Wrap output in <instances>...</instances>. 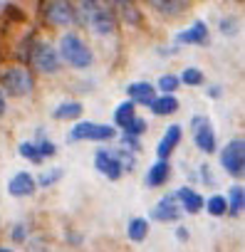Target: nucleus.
I'll return each instance as SVG.
<instances>
[{
	"label": "nucleus",
	"instance_id": "nucleus-1",
	"mask_svg": "<svg viewBox=\"0 0 245 252\" xmlns=\"http://www.w3.org/2000/svg\"><path fill=\"white\" fill-rule=\"evenodd\" d=\"M77 10H84L79 13V18L92 28L94 35L99 37H106L116 30V13L111 10V5H104V3H97V0H84V3L77 5Z\"/></svg>",
	"mask_w": 245,
	"mask_h": 252
},
{
	"label": "nucleus",
	"instance_id": "nucleus-2",
	"mask_svg": "<svg viewBox=\"0 0 245 252\" xmlns=\"http://www.w3.org/2000/svg\"><path fill=\"white\" fill-rule=\"evenodd\" d=\"M57 55L65 64L74 67V69H87L94 64V52L89 50V45L77 35V32H65L60 37V47Z\"/></svg>",
	"mask_w": 245,
	"mask_h": 252
},
{
	"label": "nucleus",
	"instance_id": "nucleus-3",
	"mask_svg": "<svg viewBox=\"0 0 245 252\" xmlns=\"http://www.w3.org/2000/svg\"><path fill=\"white\" fill-rule=\"evenodd\" d=\"M116 136V129L111 124H97V121H77L67 131V144L79 141H111Z\"/></svg>",
	"mask_w": 245,
	"mask_h": 252
},
{
	"label": "nucleus",
	"instance_id": "nucleus-4",
	"mask_svg": "<svg viewBox=\"0 0 245 252\" xmlns=\"http://www.w3.org/2000/svg\"><path fill=\"white\" fill-rule=\"evenodd\" d=\"M0 84H3V94L8 92L10 96H28L35 89V77L28 67H8L0 74Z\"/></svg>",
	"mask_w": 245,
	"mask_h": 252
},
{
	"label": "nucleus",
	"instance_id": "nucleus-5",
	"mask_svg": "<svg viewBox=\"0 0 245 252\" xmlns=\"http://www.w3.org/2000/svg\"><path fill=\"white\" fill-rule=\"evenodd\" d=\"M218 161L223 166V171L233 178H243L245 173V141L238 136V139H230L220 151H218Z\"/></svg>",
	"mask_w": 245,
	"mask_h": 252
},
{
	"label": "nucleus",
	"instance_id": "nucleus-6",
	"mask_svg": "<svg viewBox=\"0 0 245 252\" xmlns=\"http://www.w3.org/2000/svg\"><path fill=\"white\" fill-rule=\"evenodd\" d=\"M30 62L37 72L42 74H57L62 69V60L57 55V47H52L50 42L45 40H37L33 45V55H30Z\"/></svg>",
	"mask_w": 245,
	"mask_h": 252
},
{
	"label": "nucleus",
	"instance_id": "nucleus-7",
	"mask_svg": "<svg viewBox=\"0 0 245 252\" xmlns=\"http://www.w3.org/2000/svg\"><path fill=\"white\" fill-rule=\"evenodd\" d=\"M191 131H193V144L201 154H215L218 151V141H215V129L208 116L196 114L191 119Z\"/></svg>",
	"mask_w": 245,
	"mask_h": 252
},
{
	"label": "nucleus",
	"instance_id": "nucleus-8",
	"mask_svg": "<svg viewBox=\"0 0 245 252\" xmlns=\"http://www.w3.org/2000/svg\"><path fill=\"white\" fill-rule=\"evenodd\" d=\"M45 18L50 25H57V28H70L72 23H79V13H77V5L72 3H62V0H55V3H47L45 5Z\"/></svg>",
	"mask_w": 245,
	"mask_h": 252
},
{
	"label": "nucleus",
	"instance_id": "nucleus-9",
	"mask_svg": "<svg viewBox=\"0 0 245 252\" xmlns=\"http://www.w3.org/2000/svg\"><path fill=\"white\" fill-rule=\"evenodd\" d=\"M181 215H183V210H181V205H178V200H176L174 193L159 198L156 205L151 208V220H154V222H164V225H169V222H178Z\"/></svg>",
	"mask_w": 245,
	"mask_h": 252
},
{
	"label": "nucleus",
	"instance_id": "nucleus-10",
	"mask_svg": "<svg viewBox=\"0 0 245 252\" xmlns=\"http://www.w3.org/2000/svg\"><path fill=\"white\" fill-rule=\"evenodd\" d=\"M94 168H97L106 181H119L121 176H124V171H121V163L111 156L109 149H97V151H94Z\"/></svg>",
	"mask_w": 245,
	"mask_h": 252
},
{
	"label": "nucleus",
	"instance_id": "nucleus-11",
	"mask_svg": "<svg viewBox=\"0 0 245 252\" xmlns=\"http://www.w3.org/2000/svg\"><path fill=\"white\" fill-rule=\"evenodd\" d=\"M181 139H183V126H181V124H171L169 129L164 131L161 141L156 144V156H159V161H169V156L176 151V146L181 144Z\"/></svg>",
	"mask_w": 245,
	"mask_h": 252
},
{
	"label": "nucleus",
	"instance_id": "nucleus-12",
	"mask_svg": "<svg viewBox=\"0 0 245 252\" xmlns=\"http://www.w3.org/2000/svg\"><path fill=\"white\" fill-rule=\"evenodd\" d=\"M37 190V183H35V176L28 173V171H20L15 173L10 181H8V193L13 198H28Z\"/></svg>",
	"mask_w": 245,
	"mask_h": 252
},
{
	"label": "nucleus",
	"instance_id": "nucleus-13",
	"mask_svg": "<svg viewBox=\"0 0 245 252\" xmlns=\"http://www.w3.org/2000/svg\"><path fill=\"white\" fill-rule=\"evenodd\" d=\"M127 94H129V101H134L137 106H151L154 99L159 96L151 82H132L127 87Z\"/></svg>",
	"mask_w": 245,
	"mask_h": 252
},
{
	"label": "nucleus",
	"instance_id": "nucleus-14",
	"mask_svg": "<svg viewBox=\"0 0 245 252\" xmlns=\"http://www.w3.org/2000/svg\"><path fill=\"white\" fill-rule=\"evenodd\" d=\"M208 42V25L203 20H196L186 30L176 35V45H206Z\"/></svg>",
	"mask_w": 245,
	"mask_h": 252
},
{
	"label": "nucleus",
	"instance_id": "nucleus-15",
	"mask_svg": "<svg viewBox=\"0 0 245 252\" xmlns=\"http://www.w3.org/2000/svg\"><path fill=\"white\" fill-rule=\"evenodd\" d=\"M176 200H178V205H181V210L183 213H191V215H196V213H201L203 210V203H206V198L198 193V190H193V188H178L176 193Z\"/></svg>",
	"mask_w": 245,
	"mask_h": 252
},
{
	"label": "nucleus",
	"instance_id": "nucleus-16",
	"mask_svg": "<svg viewBox=\"0 0 245 252\" xmlns=\"http://www.w3.org/2000/svg\"><path fill=\"white\" fill-rule=\"evenodd\" d=\"M171 173H174V168H171L169 161H156V163H151V168L146 171V178H144V181H146L149 188H161V186L169 183Z\"/></svg>",
	"mask_w": 245,
	"mask_h": 252
},
{
	"label": "nucleus",
	"instance_id": "nucleus-17",
	"mask_svg": "<svg viewBox=\"0 0 245 252\" xmlns=\"http://www.w3.org/2000/svg\"><path fill=\"white\" fill-rule=\"evenodd\" d=\"M134 119H137V104L127 99V101H121V104L114 109V124H111V126H114V129L124 131Z\"/></svg>",
	"mask_w": 245,
	"mask_h": 252
},
{
	"label": "nucleus",
	"instance_id": "nucleus-18",
	"mask_svg": "<svg viewBox=\"0 0 245 252\" xmlns=\"http://www.w3.org/2000/svg\"><path fill=\"white\" fill-rule=\"evenodd\" d=\"M84 114V104L82 101H62V104H57L55 106V111H52V119H57V121H74V119H79Z\"/></svg>",
	"mask_w": 245,
	"mask_h": 252
},
{
	"label": "nucleus",
	"instance_id": "nucleus-19",
	"mask_svg": "<svg viewBox=\"0 0 245 252\" xmlns=\"http://www.w3.org/2000/svg\"><path fill=\"white\" fill-rule=\"evenodd\" d=\"M151 8L154 10H159L161 15H183L188 8H191V3H186V0H171V3H164V0H154L151 3Z\"/></svg>",
	"mask_w": 245,
	"mask_h": 252
},
{
	"label": "nucleus",
	"instance_id": "nucleus-20",
	"mask_svg": "<svg viewBox=\"0 0 245 252\" xmlns=\"http://www.w3.org/2000/svg\"><path fill=\"white\" fill-rule=\"evenodd\" d=\"M149 235V220L146 218H132L127 222V237L132 242H144Z\"/></svg>",
	"mask_w": 245,
	"mask_h": 252
},
{
	"label": "nucleus",
	"instance_id": "nucleus-21",
	"mask_svg": "<svg viewBox=\"0 0 245 252\" xmlns=\"http://www.w3.org/2000/svg\"><path fill=\"white\" fill-rule=\"evenodd\" d=\"M178 106H181V104H178L176 96H156L149 109H151L156 116H171V114L178 111Z\"/></svg>",
	"mask_w": 245,
	"mask_h": 252
},
{
	"label": "nucleus",
	"instance_id": "nucleus-22",
	"mask_svg": "<svg viewBox=\"0 0 245 252\" xmlns=\"http://www.w3.org/2000/svg\"><path fill=\"white\" fill-rule=\"evenodd\" d=\"M225 203H228V213L230 215H240L243 213V205H245V190H243V186H230V190L225 195Z\"/></svg>",
	"mask_w": 245,
	"mask_h": 252
},
{
	"label": "nucleus",
	"instance_id": "nucleus-23",
	"mask_svg": "<svg viewBox=\"0 0 245 252\" xmlns=\"http://www.w3.org/2000/svg\"><path fill=\"white\" fill-rule=\"evenodd\" d=\"M111 10H121L119 15L124 18L129 25H141V13H139V8L134 3H114Z\"/></svg>",
	"mask_w": 245,
	"mask_h": 252
},
{
	"label": "nucleus",
	"instance_id": "nucleus-24",
	"mask_svg": "<svg viewBox=\"0 0 245 252\" xmlns=\"http://www.w3.org/2000/svg\"><path fill=\"white\" fill-rule=\"evenodd\" d=\"M203 208H206V213L208 215H213V218H223V215H228V203H225V195H210L206 203H203Z\"/></svg>",
	"mask_w": 245,
	"mask_h": 252
},
{
	"label": "nucleus",
	"instance_id": "nucleus-25",
	"mask_svg": "<svg viewBox=\"0 0 245 252\" xmlns=\"http://www.w3.org/2000/svg\"><path fill=\"white\" fill-rule=\"evenodd\" d=\"M178 82L186 84V87H201L206 82V74L198 69V67H186L181 74H178Z\"/></svg>",
	"mask_w": 245,
	"mask_h": 252
},
{
	"label": "nucleus",
	"instance_id": "nucleus-26",
	"mask_svg": "<svg viewBox=\"0 0 245 252\" xmlns=\"http://www.w3.org/2000/svg\"><path fill=\"white\" fill-rule=\"evenodd\" d=\"M181 82H178V74H164L159 82H156V92H164L161 96H174V92H178Z\"/></svg>",
	"mask_w": 245,
	"mask_h": 252
},
{
	"label": "nucleus",
	"instance_id": "nucleus-27",
	"mask_svg": "<svg viewBox=\"0 0 245 252\" xmlns=\"http://www.w3.org/2000/svg\"><path fill=\"white\" fill-rule=\"evenodd\" d=\"M109 151H111V156L121 163V171H124V173H132V171L137 168L134 154H129V151H124V149H109Z\"/></svg>",
	"mask_w": 245,
	"mask_h": 252
},
{
	"label": "nucleus",
	"instance_id": "nucleus-28",
	"mask_svg": "<svg viewBox=\"0 0 245 252\" xmlns=\"http://www.w3.org/2000/svg\"><path fill=\"white\" fill-rule=\"evenodd\" d=\"M62 176H65V168H50V171H45L40 178H35V183H37V188H50V186L60 183Z\"/></svg>",
	"mask_w": 245,
	"mask_h": 252
},
{
	"label": "nucleus",
	"instance_id": "nucleus-29",
	"mask_svg": "<svg viewBox=\"0 0 245 252\" xmlns=\"http://www.w3.org/2000/svg\"><path fill=\"white\" fill-rule=\"evenodd\" d=\"M18 151H20V156L25 158V161H30V163H35V166H40L45 158L37 154V146L33 144V141H23L20 146H18Z\"/></svg>",
	"mask_w": 245,
	"mask_h": 252
},
{
	"label": "nucleus",
	"instance_id": "nucleus-30",
	"mask_svg": "<svg viewBox=\"0 0 245 252\" xmlns=\"http://www.w3.org/2000/svg\"><path fill=\"white\" fill-rule=\"evenodd\" d=\"M119 149H124V151H129V154H139V151H141V139L129 136V134H121V136H119Z\"/></svg>",
	"mask_w": 245,
	"mask_h": 252
},
{
	"label": "nucleus",
	"instance_id": "nucleus-31",
	"mask_svg": "<svg viewBox=\"0 0 245 252\" xmlns=\"http://www.w3.org/2000/svg\"><path fill=\"white\" fill-rule=\"evenodd\" d=\"M35 146H37V154L42 156V158H50V156H55L57 154V144L55 141H50V139H45V136H40L37 141H33Z\"/></svg>",
	"mask_w": 245,
	"mask_h": 252
},
{
	"label": "nucleus",
	"instance_id": "nucleus-32",
	"mask_svg": "<svg viewBox=\"0 0 245 252\" xmlns=\"http://www.w3.org/2000/svg\"><path fill=\"white\" fill-rule=\"evenodd\" d=\"M8 235H10V240H13V242H18V245H20V242H25V240H28V235H30L28 222H15V225L10 227V232H8Z\"/></svg>",
	"mask_w": 245,
	"mask_h": 252
},
{
	"label": "nucleus",
	"instance_id": "nucleus-33",
	"mask_svg": "<svg viewBox=\"0 0 245 252\" xmlns=\"http://www.w3.org/2000/svg\"><path fill=\"white\" fill-rule=\"evenodd\" d=\"M146 131V119H141V116H137L127 129H124V134H129V136H137V139H141V134Z\"/></svg>",
	"mask_w": 245,
	"mask_h": 252
},
{
	"label": "nucleus",
	"instance_id": "nucleus-34",
	"mask_svg": "<svg viewBox=\"0 0 245 252\" xmlns=\"http://www.w3.org/2000/svg\"><path fill=\"white\" fill-rule=\"evenodd\" d=\"M220 32L223 35H235V20L233 18H223L220 20Z\"/></svg>",
	"mask_w": 245,
	"mask_h": 252
},
{
	"label": "nucleus",
	"instance_id": "nucleus-35",
	"mask_svg": "<svg viewBox=\"0 0 245 252\" xmlns=\"http://www.w3.org/2000/svg\"><path fill=\"white\" fill-rule=\"evenodd\" d=\"M206 94H208V99H220L223 96V87L220 84H213V87H208Z\"/></svg>",
	"mask_w": 245,
	"mask_h": 252
},
{
	"label": "nucleus",
	"instance_id": "nucleus-36",
	"mask_svg": "<svg viewBox=\"0 0 245 252\" xmlns=\"http://www.w3.org/2000/svg\"><path fill=\"white\" fill-rule=\"evenodd\" d=\"M208 171H210L208 166H201V178H203V183H206V186H210V183H213V176H210Z\"/></svg>",
	"mask_w": 245,
	"mask_h": 252
},
{
	"label": "nucleus",
	"instance_id": "nucleus-37",
	"mask_svg": "<svg viewBox=\"0 0 245 252\" xmlns=\"http://www.w3.org/2000/svg\"><path fill=\"white\" fill-rule=\"evenodd\" d=\"M5 111H8V99H5V94H3V89H0V119L5 116Z\"/></svg>",
	"mask_w": 245,
	"mask_h": 252
},
{
	"label": "nucleus",
	"instance_id": "nucleus-38",
	"mask_svg": "<svg viewBox=\"0 0 245 252\" xmlns=\"http://www.w3.org/2000/svg\"><path fill=\"white\" fill-rule=\"evenodd\" d=\"M176 237H178L181 242H186V240H188V227H176Z\"/></svg>",
	"mask_w": 245,
	"mask_h": 252
},
{
	"label": "nucleus",
	"instance_id": "nucleus-39",
	"mask_svg": "<svg viewBox=\"0 0 245 252\" xmlns=\"http://www.w3.org/2000/svg\"><path fill=\"white\" fill-rule=\"evenodd\" d=\"M0 252H15V250H8V247H0Z\"/></svg>",
	"mask_w": 245,
	"mask_h": 252
}]
</instances>
